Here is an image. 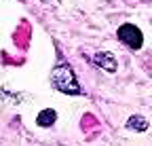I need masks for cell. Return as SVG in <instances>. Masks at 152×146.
I'll use <instances>...</instances> for the list:
<instances>
[{
	"label": "cell",
	"mask_w": 152,
	"mask_h": 146,
	"mask_svg": "<svg viewBox=\"0 0 152 146\" xmlns=\"http://www.w3.org/2000/svg\"><path fill=\"white\" fill-rule=\"evenodd\" d=\"M127 127H129V129H133V131H146V129H148V121H146L144 117H140V114H133V117L127 121Z\"/></svg>",
	"instance_id": "5"
},
{
	"label": "cell",
	"mask_w": 152,
	"mask_h": 146,
	"mask_svg": "<svg viewBox=\"0 0 152 146\" xmlns=\"http://www.w3.org/2000/svg\"><path fill=\"white\" fill-rule=\"evenodd\" d=\"M55 121H57V114H55L53 108H47V110H42L40 114L36 117V123L40 125V127H51Z\"/></svg>",
	"instance_id": "4"
},
{
	"label": "cell",
	"mask_w": 152,
	"mask_h": 146,
	"mask_svg": "<svg viewBox=\"0 0 152 146\" xmlns=\"http://www.w3.org/2000/svg\"><path fill=\"white\" fill-rule=\"evenodd\" d=\"M91 62L97 66V68L106 70V72H114V70H116V59H114V55H112V53H108V51L95 53V55L91 57Z\"/></svg>",
	"instance_id": "3"
},
{
	"label": "cell",
	"mask_w": 152,
	"mask_h": 146,
	"mask_svg": "<svg viewBox=\"0 0 152 146\" xmlns=\"http://www.w3.org/2000/svg\"><path fill=\"white\" fill-rule=\"evenodd\" d=\"M51 85H53V89L61 91V93H68V95H80V93H83L78 81H76L74 70H72L66 62L57 64V66L51 70Z\"/></svg>",
	"instance_id": "1"
},
{
	"label": "cell",
	"mask_w": 152,
	"mask_h": 146,
	"mask_svg": "<svg viewBox=\"0 0 152 146\" xmlns=\"http://www.w3.org/2000/svg\"><path fill=\"white\" fill-rule=\"evenodd\" d=\"M118 40L123 45H127L129 49L133 51H137L142 45H144V34L137 26H133V23H123L118 28Z\"/></svg>",
	"instance_id": "2"
}]
</instances>
